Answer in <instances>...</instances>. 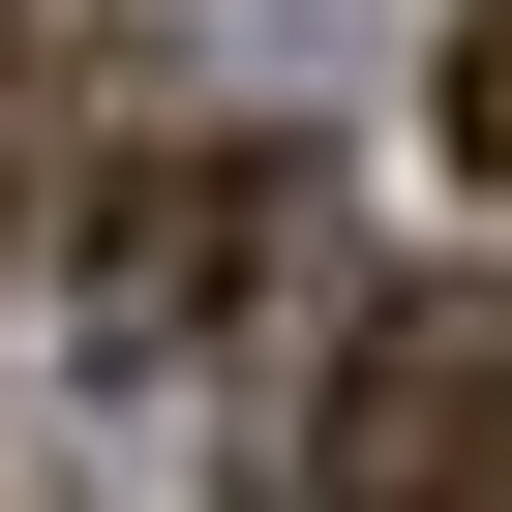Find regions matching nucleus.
Wrapping results in <instances>:
<instances>
[{
	"mask_svg": "<svg viewBox=\"0 0 512 512\" xmlns=\"http://www.w3.org/2000/svg\"><path fill=\"white\" fill-rule=\"evenodd\" d=\"M452 151L512 181V0H482V31H452Z\"/></svg>",
	"mask_w": 512,
	"mask_h": 512,
	"instance_id": "obj_3",
	"label": "nucleus"
},
{
	"mask_svg": "<svg viewBox=\"0 0 512 512\" xmlns=\"http://www.w3.org/2000/svg\"><path fill=\"white\" fill-rule=\"evenodd\" d=\"M241 272H302V121H151V151H91V211H61V302H91L121 362L241 332Z\"/></svg>",
	"mask_w": 512,
	"mask_h": 512,
	"instance_id": "obj_2",
	"label": "nucleus"
},
{
	"mask_svg": "<svg viewBox=\"0 0 512 512\" xmlns=\"http://www.w3.org/2000/svg\"><path fill=\"white\" fill-rule=\"evenodd\" d=\"M302 512H512V272H392L302 392Z\"/></svg>",
	"mask_w": 512,
	"mask_h": 512,
	"instance_id": "obj_1",
	"label": "nucleus"
}]
</instances>
